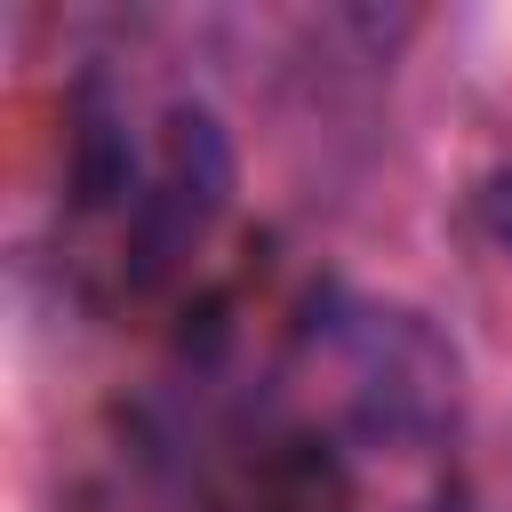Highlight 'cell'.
<instances>
[{"mask_svg": "<svg viewBox=\"0 0 512 512\" xmlns=\"http://www.w3.org/2000/svg\"><path fill=\"white\" fill-rule=\"evenodd\" d=\"M224 192H232V144L216 128V112L176 104L168 112V136L152 152V176L128 200V272L136 280H160L176 256H192V240L216 224Z\"/></svg>", "mask_w": 512, "mask_h": 512, "instance_id": "1", "label": "cell"}, {"mask_svg": "<svg viewBox=\"0 0 512 512\" xmlns=\"http://www.w3.org/2000/svg\"><path fill=\"white\" fill-rule=\"evenodd\" d=\"M480 224H488V240H496V248H512V168L480 184Z\"/></svg>", "mask_w": 512, "mask_h": 512, "instance_id": "2", "label": "cell"}]
</instances>
